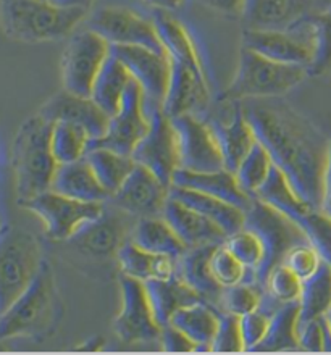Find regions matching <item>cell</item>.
<instances>
[{"label": "cell", "instance_id": "35", "mask_svg": "<svg viewBox=\"0 0 331 355\" xmlns=\"http://www.w3.org/2000/svg\"><path fill=\"white\" fill-rule=\"evenodd\" d=\"M255 199L264 202V204L270 205L271 209L278 210L280 214L288 216L294 223L300 216L312 209V207L305 204L300 197L296 194V191L291 187V184L286 180L285 175L273 165L269 178H266L260 189L257 191Z\"/></svg>", "mask_w": 331, "mask_h": 355}, {"label": "cell", "instance_id": "12", "mask_svg": "<svg viewBox=\"0 0 331 355\" xmlns=\"http://www.w3.org/2000/svg\"><path fill=\"white\" fill-rule=\"evenodd\" d=\"M151 126V115L141 86L131 80L115 115L110 116L107 132L89 142V149L102 147L123 155H131Z\"/></svg>", "mask_w": 331, "mask_h": 355}, {"label": "cell", "instance_id": "33", "mask_svg": "<svg viewBox=\"0 0 331 355\" xmlns=\"http://www.w3.org/2000/svg\"><path fill=\"white\" fill-rule=\"evenodd\" d=\"M130 85V73L112 52L94 83L91 98L108 116H113L120 108Z\"/></svg>", "mask_w": 331, "mask_h": 355}, {"label": "cell", "instance_id": "5", "mask_svg": "<svg viewBox=\"0 0 331 355\" xmlns=\"http://www.w3.org/2000/svg\"><path fill=\"white\" fill-rule=\"evenodd\" d=\"M307 76L309 71L305 67L270 60L260 53L241 47L235 78L221 98L246 101L283 97L285 94L298 87Z\"/></svg>", "mask_w": 331, "mask_h": 355}, {"label": "cell", "instance_id": "11", "mask_svg": "<svg viewBox=\"0 0 331 355\" xmlns=\"http://www.w3.org/2000/svg\"><path fill=\"white\" fill-rule=\"evenodd\" d=\"M87 28L112 46H137L165 53L152 18L121 5H108L86 19Z\"/></svg>", "mask_w": 331, "mask_h": 355}, {"label": "cell", "instance_id": "31", "mask_svg": "<svg viewBox=\"0 0 331 355\" xmlns=\"http://www.w3.org/2000/svg\"><path fill=\"white\" fill-rule=\"evenodd\" d=\"M220 312L204 300L186 305L173 315L170 323L194 343V352H212Z\"/></svg>", "mask_w": 331, "mask_h": 355}, {"label": "cell", "instance_id": "47", "mask_svg": "<svg viewBox=\"0 0 331 355\" xmlns=\"http://www.w3.org/2000/svg\"><path fill=\"white\" fill-rule=\"evenodd\" d=\"M322 262L323 259L320 257V254L309 243L294 245L283 259V263L303 281L312 276L319 270V266L322 265Z\"/></svg>", "mask_w": 331, "mask_h": 355}, {"label": "cell", "instance_id": "22", "mask_svg": "<svg viewBox=\"0 0 331 355\" xmlns=\"http://www.w3.org/2000/svg\"><path fill=\"white\" fill-rule=\"evenodd\" d=\"M162 216L175 230L178 238L183 241L187 249L221 244L228 238L219 225H215L214 221L191 207L171 199L170 196H168Z\"/></svg>", "mask_w": 331, "mask_h": 355}, {"label": "cell", "instance_id": "32", "mask_svg": "<svg viewBox=\"0 0 331 355\" xmlns=\"http://www.w3.org/2000/svg\"><path fill=\"white\" fill-rule=\"evenodd\" d=\"M130 239L136 245L149 250L152 254L168 255L173 259H180L187 250L164 216L137 218L135 226H133Z\"/></svg>", "mask_w": 331, "mask_h": 355}, {"label": "cell", "instance_id": "50", "mask_svg": "<svg viewBox=\"0 0 331 355\" xmlns=\"http://www.w3.org/2000/svg\"><path fill=\"white\" fill-rule=\"evenodd\" d=\"M162 351L165 352H194V343L171 323L162 327L159 338Z\"/></svg>", "mask_w": 331, "mask_h": 355}, {"label": "cell", "instance_id": "44", "mask_svg": "<svg viewBox=\"0 0 331 355\" xmlns=\"http://www.w3.org/2000/svg\"><path fill=\"white\" fill-rule=\"evenodd\" d=\"M262 297H264V291L255 284L239 283L223 288L220 295L219 312L243 317L260 307Z\"/></svg>", "mask_w": 331, "mask_h": 355}, {"label": "cell", "instance_id": "9", "mask_svg": "<svg viewBox=\"0 0 331 355\" xmlns=\"http://www.w3.org/2000/svg\"><path fill=\"white\" fill-rule=\"evenodd\" d=\"M105 207L107 204L76 200L49 189L23 204L22 209L31 211L42 221L49 239L63 243L99 218L105 211Z\"/></svg>", "mask_w": 331, "mask_h": 355}, {"label": "cell", "instance_id": "40", "mask_svg": "<svg viewBox=\"0 0 331 355\" xmlns=\"http://www.w3.org/2000/svg\"><path fill=\"white\" fill-rule=\"evenodd\" d=\"M210 271L221 288L239 283H249L257 286V275L246 266L230 252L225 243L219 244L214 249L210 257Z\"/></svg>", "mask_w": 331, "mask_h": 355}, {"label": "cell", "instance_id": "42", "mask_svg": "<svg viewBox=\"0 0 331 355\" xmlns=\"http://www.w3.org/2000/svg\"><path fill=\"white\" fill-rule=\"evenodd\" d=\"M225 245L231 254L243 263L246 268L259 275L265 262V249L259 236L248 228H241L236 233L230 234L225 241Z\"/></svg>", "mask_w": 331, "mask_h": 355}, {"label": "cell", "instance_id": "37", "mask_svg": "<svg viewBox=\"0 0 331 355\" xmlns=\"http://www.w3.org/2000/svg\"><path fill=\"white\" fill-rule=\"evenodd\" d=\"M86 160L91 165L99 182L110 194V197L120 189L136 166V162L133 160L131 155H123L110 149H102V147L89 149Z\"/></svg>", "mask_w": 331, "mask_h": 355}, {"label": "cell", "instance_id": "53", "mask_svg": "<svg viewBox=\"0 0 331 355\" xmlns=\"http://www.w3.org/2000/svg\"><path fill=\"white\" fill-rule=\"evenodd\" d=\"M147 5H151L154 10H167V12H175L181 8L185 0H144Z\"/></svg>", "mask_w": 331, "mask_h": 355}, {"label": "cell", "instance_id": "34", "mask_svg": "<svg viewBox=\"0 0 331 355\" xmlns=\"http://www.w3.org/2000/svg\"><path fill=\"white\" fill-rule=\"evenodd\" d=\"M299 300L281 304L271 313L266 336L254 352H288L300 351L298 343Z\"/></svg>", "mask_w": 331, "mask_h": 355}, {"label": "cell", "instance_id": "46", "mask_svg": "<svg viewBox=\"0 0 331 355\" xmlns=\"http://www.w3.org/2000/svg\"><path fill=\"white\" fill-rule=\"evenodd\" d=\"M212 352H246L238 315L220 312V322L212 341Z\"/></svg>", "mask_w": 331, "mask_h": 355}, {"label": "cell", "instance_id": "23", "mask_svg": "<svg viewBox=\"0 0 331 355\" xmlns=\"http://www.w3.org/2000/svg\"><path fill=\"white\" fill-rule=\"evenodd\" d=\"M207 123H209L217 144H219L225 168L235 173L241 160L244 159L255 142L254 132L243 113L241 101L235 102L233 113L220 118H212V120H207Z\"/></svg>", "mask_w": 331, "mask_h": 355}, {"label": "cell", "instance_id": "1", "mask_svg": "<svg viewBox=\"0 0 331 355\" xmlns=\"http://www.w3.org/2000/svg\"><path fill=\"white\" fill-rule=\"evenodd\" d=\"M243 113L273 165L312 209H322L323 175L330 141L283 97L246 98Z\"/></svg>", "mask_w": 331, "mask_h": 355}, {"label": "cell", "instance_id": "20", "mask_svg": "<svg viewBox=\"0 0 331 355\" xmlns=\"http://www.w3.org/2000/svg\"><path fill=\"white\" fill-rule=\"evenodd\" d=\"M39 113L51 121H70L81 126L91 136V141L99 139L107 132L110 116L92 101L91 97L76 96L63 89L62 92L49 98L39 108Z\"/></svg>", "mask_w": 331, "mask_h": 355}, {"label": "cell", "instance_id": "15", "mask_svg": "<svg viewBox=\"0 0 331 355\" xmlns=\"http://www.w3.org/2000/svg\"><path fill=\"white\" fill-rule=\"evenodd\" d=\"M151 126L147 135L136 146L131 157L137 165L154 173L165 186L171 187L173 175L180 168L176 132L171 118L162 108L149 112Z\"/></svg>", "mask_w": 331, "mask_h": 355}, {"label": "cell", "instance_id": "6", "mask_svg": "<svg viewBox=\"0 0 331 355\" xmlns=\"http://www.w3.org/2000/svg\"><path fill=\"white\" fill-rule=\"evenodd\" d=\"M44 260L33 233L12 225L0 228V317L33 283Z\"/></svg>", "mask_w": 331, "mask_h": 355}, {"label": "cell", "instance_id": "51", "mask_svg": "<svg viewBox=\"0 0 331 355\" xmlns=\"http://www.w3.org/2000/svg\"><path fill=\"white\" fill-rule=\"evenodd\" d=\"M202 3L223 15H243L248 0H202Z\"/></svg>", "mask_w": 331, "mask_h": 355}, {"label": "cell", "instance_id": "7", "mask_svg": "<svg viewBox=\"0 0 331 355\" xmlns=\"http://www.w3.org/2000/svg\"><path fill=\"white\" fill-rule=\"evenodd\" d=\"M244 228L259 236L265 249V262L257 275V286L264 291L266 276L273 266L283 263V259L294 245L309 243L303 230L289 220L288 216L271 209L259 199H252V204L246 210Z\"/></svg>", "mask_w": 331, "mask_h": 355}, {"label": "cell", "instance_id": "18", "mask_svg": "<svg viewBox=\"0 0 331 355\" xmlns=\"http://www.w3.org/2000/svg\"><path fill=\"white\" fill-rule=\"evenodd\" d=\"M170 187L144 166L137 165L123 182L120 189L110 197L108 204L120 209L133 218L162 216Z\"/></svg>", "mask_w": 331, "mask_h": 355}, {"label": "cell", "instance_id": "41", "mask_svg": "<svg viewBox=\"0 0 331 355\" xmlns=\"http://www.w3.org/2000/svg\"><path fill=\"white\" fill-rule=\"evenodd\" d=\"M309 244L317 250L325 262L331 265V216L322 209H310L296 221Z\"/></svg>", "mask_w": 331, "mask_h": 355}, {"label": "cell", "instance_id": "38", "mask_svg": "<svg viewBox=\"0 0 331 355\" xmlns=\"http://www.w3.org/2000/svg\"><path fill=\"white\" fill-rule=\"evenodd\" d=\"M91 136L81 126L70 121H53L51 149L58 165L73 164L86 157Z\"/></svg>", "mask_w": 331, "mask_h": 355}, {"label": "cell", "instance_id": "21", "mask_svg": "<svg viewBox=\"0 0 331 355\" xmlns=\"http://www.w3.org/2000/svg\"><path fill=\"white\" fill-rule=\"evenodd\" d=\"M317 10V0H248L244 29H288Z\"/></svg>", "mask_w": 331, "mask_h": 355}, {"label": "cell", "instance_id": "36", "mask_svg": "<svg viewBox=\"0 0 331 355\" xmlns=\"http://www.w3.org/2000/svg\"><path fill=\"white\" fill-rule=\"evenodd\" d=\"M331 309V265L322 262L312 276L303 281L299 295V323L323 318Z\"/></svg>", "mask_w": 331, "mask_h": 355}, {"label": "cell", "instance_id": "14", "mask_svg": "<svg viewBox=\"0 0 331 355\" xmlns=\"http://www.w3.org/2000/svg\"><path fill=\"white\" fill-rule=\"evenodd\" d=\"M176 132L180 168L196 173L225 168L214 132L207 120L199 115H180L171 118Z\"/></svg>", "mask_w": 331, "mask_h": 355}, {"label": "cell", "instance_id": "8", "mask_svg": "<svg viewBox=\"0 0 331 355\" xmlns=\"http://www.w3.org/2000/svg\"><path fill=\"white\" fill-rule=\"evenodd\" d=\"M241 44L270 60L300 65H312L317 37L310 15L288 29H244Z\"/></svg>", "mask_w": 331, "mask_h": 355}, {"label": "cell", "instance_id": "19", "mask_svg": "<svg viewBox=\"0 0 331 355\" xmlns=\"http://www.w3.org/2000/svg\"><path fill=\"white\" fill-rule=\"evenodd\" d=\"M210 101V89L207 73L194 70L171 60L170 83L162 102V110L167 116L199 115Z\"/></svg>", "mask_w": 331, "mask_h": 355}, {"label": "cell", "instance_id": "39", "mask_svg": "<svg viewBox=\"0 0 331 355\" xmlns=\"http://www.w3.org/2000/svg\"><path fill=\"white\" fill-rule=\"evenodd\" d=\"M271 168H273V162L270 159V154L266 152L264 146L255 139L254 146L251 147L248 154L238 168L235 170L236 180H238L241 189L251 197H255L257 191L264 184L266 178H269Z\"/></svg>", "mask_w": 331, "mask_h": 355}, {"label": "cell", "instance_id": "24", "mask_svg": "<svg viewBox=\"0 0 331 355\" xmlns=\"http://www.w3.org/2000/svg\"><path fill=\"white\" fill-rule=\"evenodd\" d=\"M171 186L204 192L207 196L230 202V204L239 207L243 210H248L252 204V199H254V197L248 196L241 189L233 171L226 168L219 171H207V173H196V171L178 168L173 175Z\"/></svg>", "mask_w": 331, "mask_h": 355}, {"label": "cell", "instance_id": "10", "mask_svg": "<svg viewBox=\"0 0 331 355\" xmlns=\"http://www.w3.org/2000/svg\"><path fill=\"white\" fill-rule=\"evenodd\" d=\"M112 53V44L92 29H81L70 36L62 55L63 89L76 96L91 97L94 83Z\"/></svg>", "mask_w": 331, "mask_h": 355}, {"label": "cell", "instance_id": "26", "mask_svg": "<svg viewBox=\"0 0 331 355\" xmlns=\"http://www.w3.org/2000/svg\"><path fill=\"white\" fill-rule=\"evenodd\" d=\"M217 245L219 244L187 249L178 259V276L189 284L204 302L219 310L220 295L223 288L217 283L210 271V257Z\"/></svg>", "mask_w": 331, "mask_h": 355}, {"label": "cell", "instance_id": "55", "mask_svg": "<svg viewBox=\"0 0 331 355\" xmlns=\"http://www.w3.org/2000/svg\"><path fill=\"white\" fill-rule=\"evenodd\" d=\"M330 3H331V0H317V10H322L325 7H328ZM317 10H315V12H317Z\"/></svg>", "mask_w": 331, "mask_h": 355}, {"label": "cell", "instance_id": "56", "mask_svg": "<svg viewBox=\"0 0 331 355\" xmlns=\"http://www.w3.org/2000/svg\"><path fill=\"white\" fill-rule=\"evenodd\" d=\"M323 320H325V324H327V328L331 331V309L328 310L327 315H325Z\"/></svg>", "mask_w": 331, "mask_h": 355}, {"label": "cell", "instance_id": "16", "mask_svg": "<svg viewBox=\"0 0 331 355\" xmlns=\"http://www.w3.org/2000/svg\"><path fill=\"white\" fill-rule=\"evenodd\" d=\"M112 52L125 65L131 80L141 86L147 107L152 103L151 110L162 108L170 83V57L167 53L137 46H112Z\"/></svg>", "mask_w": 331, "mask_h": 355}, {"label": "cell", "instance_id": "45", "mask_svg": "<svg viewBox=\"0 0 331 355\" xmlns=\"http://www.w3.org/2000/svg\"><path fill=\"white\" fill-rule=\"evenodd\" d=\"M300 291H303V279L285 263L273 266L266 276L264 293L270 295L275 302L286 304L299 300Z\"/></svg>", "mask_w": 331, "mask_h": 355}, {"label": "cell", "instance_id": "3", "mask_svg": "<svg viewBox=\"0 0 331 355\" xmlns=\"http://www.w3.org/2000/svg\"><path fill=\"white\" fill-rule=\"evenodd\" d=\"M52 125L53 121L37 112L19 126L15 136L12 166L19 207L52 186L58 166L51 149Z\"/></svg>", "mask_w": 331, "mask_h": 355}, {"label": "cell", "instance_id": "2", "mask_svg": "<svg viewBox=\"0 0 331 355\" xmlns=\"http://www.w3.org/2000/svg\"><path fill=\"white\" fill-rule=\"evenodd\" d=\"M89 10L63 7L52 0H0V26L12 41L39 44L75 34Z\"/></svg>", "mask_w": 331, "mask_h": 355}, {"label": "cell", "instance_id": "30", "mask_svg": "<svg viewBox=\"0 0 331 355\" xmlns=\"http://www.w3.org/2000/svg\"><path fill=\"white\" fill-rule=\"evenodd\" d=\"M144 286L152 312L160 327L170 323L171 317L180 309L202 300L201 295L178 275L165 279H149Z\"/></svg>", "mask_w": 331, "mask_h": 355}, {"label": "cell", "instance_id": "17", "mask_svg": "<svg viewBox=\"0 0 331 355\" xmlns=\"http://www.w3.org/2000/svg\"><path fill=\"white\" fill-rule=\"evenodd\" d=\"M136 218L108 204L105 211L68 241L92 259H115L118 249L130 239Z\"/></svg>", "mask_w": 331, "mask_h": 355}, {"label": "cell", "instance_id": "13", "mask_svg": "<svg viewBox=\"0 0 331 355\" xmlns=\"http://www.w3.org/2000/svg\"><path fill=\"white\" fill-rule=\"evenodd\" d=\"M121 307L113 322L118 339L126 344L159 343L162 327L152 312L142 281L120 275Z\"/></svg>", "mask_w": 331, "mask_h": 355}, {"label": "cell", "instance_id": "25", "mask_svg": "<svg viewBox=\"0 0 331 355\" xmlns=\"http://www.w3.org/2000/svg\"><path fill=\"white\" fill-rule=\"evenodd\" d=\"M152 19H154L160 42L170 60L205 73L204 60H202L199 47H197L189 29L167 10H154Z\"/></svg>", "mask_w": 331, "mask_h": 355}, {"label": "cell", "instance_id": "52", "mask_svg": "<svg viewBox=\"0 0 331 355\" xmlns=\"http://www.w3.org/2000/svg\"><path fill=\"white\" fill-rule=\"evenodd\" d=\"M322 210L331 216V139L328 149L327 166H325L323 175V192H322Z\"/></svg>", "mask_w": 331, "mask_h": 355}, {"label": "cell", "instance_id": "27", "mask_svg": "<svg viewBox=\"0 0 331 355\" xmlns=\"http://www.w3.org/2000/svg\"><path fill=\"white\" fill-rule=\"evenodd\" d=\"M117 265L121 275L139 279H165L178 275V259L168 255H157L136 245L131 239L123 243L117 252Z\"/></svg>", "mask_w": 331, "mask_h": 355}, {"label": "cell", "instance_id": "29", "mask_svg": "<svg viewBox=\"0 0 331 355\" xmlns=\"http://www.w3.org/2000/svg\"><path fill=\"white\" fill-rule=\"evenodd\" d=\"M168 196L186 207H191L202 214L207 218L219 225L225 231L226 236L236 233L241 228H244L246 223V210L239 209L230 202H225L217 197L207 196L204 192H197L186 187L171 186L168 191Z\"/></svg>", "mask_w": 331, "mask_h": 355}, {"label": "cell", "instance_id": "28", "mask_svg": "<svg viewBox=\"0 0 331 355\" xmlns=\"http://www.w3.org/2000/svg\"><path fill=\"white\" fill-rule=\"evenodd\" d=\"M52 191L83 202H99L107 204L110 194L103 189L97 176L94 175L86 157L73 164L58 165L52 180Z\"/></svg>", "mask_w": 331, "mask_h": 355}, {"label": "cell", "instance_id": "57", "mask_svg": "<svg viewBox=\"0 0 331 355\" xmlns=\"http://www.w3.org/2000/svg\"><path fill=\"white\" fill-rule=\"evenodd\" d=\"M2 226H3V223H2V221H0V228H2Z\"/></svg>", "mask_w": 331, "mask_h": 355}, {"label": "cell", "instance_id": "4", "mask_svg": "<svg viewBox=\"0 0 331 355\" xmlns=\"http://www.w3.org/2000/svg\"><path fill=\"white\" fill-rule=\"evenodd\" d=\"M60 315V299L51 263H44L26 291L0 317V341L39 338L51 331Z\"/></svg>", "mask_w": 331, "mask_h": 355}, {"label": "cell", "instance_id": "43", "mask_svg": "<svg viewBox=\"0 0 331 355\" xmlns=\"http://www.w3.org/2000/svg\"><path fill=\"white\" fill-rule=\"evenodd\" d=\"M317 37V49L312 65L307 68L309 76H322L331 70V3L328 7L310 13Z\"/></svg>", "mask_w": 331, "mask_h": 355}, {"label": "cell", "instance_id": "54", "mask_svg": "<svg viewBox=\"0 0 331 355\" xmlns=\"http://www.w3.org/2000/svg\"><path fill=\"white\" fill-rule=\"evenodd\" d=\"M52 2L63 5V7H78V8L89 10V7H91L96 0H52Z\"/></svg>", "mask_w": 331, "mask_h": 355}, {"label": "cell", "instance_id": "49", "mask_svg": "<svg viewBox=\"0 0 331 355\" xmlns=\"http://www.w3.org/2000/svg\"><path fill=\"white\" fill-rule=\"evenodd\" d=\"M298 343L300 351L323 352L325 320L317 318L298 323Z\"/></svg>", "mask_w": 331, "mask_h": 355}, {"label": "cell", "instance_id": "48", "mask_svg": "<svg viewBox=\"0 0 331 355\" xmlns=\"http://www.w3.org/2000/svg\"><path fill=\"white\" fill-rule=\"evenodd\" d=\"M271 313L265 312V310L257 309L254 312L246 313L243 317H239L241 324V334H243V341L246 346V351L254 352L255 347L264 341L269 331Z\"/></svg>", "mask_w": 331, "mask_h": 355}]
</instances>
